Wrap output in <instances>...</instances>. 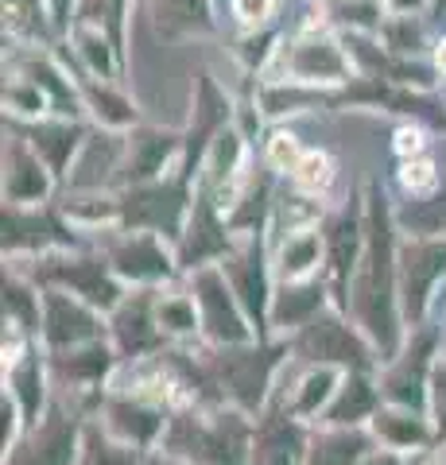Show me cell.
<instances>
[{"instance_id":"40","label":"cell","mask_w":446,"mask_h":465,"mask_svg":"<svg viewBox=\"0 0 446 465\" xmlns=\"http://www.w3.org/2000/svg\"><path fill=\"white\" fill-rule=\"evenodd\" d=\"M43 116H55L47 94L32 78L12 74L5 82V121H43Z\"/></svg>"},{"instance_id":"8","label":"cell","mask_w":446,"mask_h":465,"mask_svg":"<svg viewBox=\"0 0 446 465\" xmlns=\"http://www.w3.org/2000/svg\"><path fill=\"white\" fill-rule=\"evenodd\" d=\"M85 439V415L82 407L63 391H55L51 407L43 411L35 427L20 434V442L5 454V465H78Z\"/></svg>"},{"instance_id":"36","label":"cell","mask_w":446,"mask_h":465,"mask_svg":"<svg viewBox=\"0 0 446 465\" xmlns=\"http://www.w3.org/2000/svg\"><path fill=\"white\" fill-rule=\"evenodd\" d=\"M152 24L164 39H186V35H210L213 16L210 0H148Z\"/></svg>"},{"instance_id":"37","label":"cell","mask_w":446,"mask_h":465,"mask_svg":"<svg viewBox=\"0 0 446 465\" xmlns=\"http://www.w3.org/2000/svg\"><path fill=\"white\" fill-rule=\"evenodd\" d=\"M396 225L408 237H446V179L423 198H404V206H396Z\"/></svg>"},{"instance_id":"7","label":"cell","mask_w":446,"mask_h":465,"mask_svg":"<svg viewBox=\"0 0 446 465\" xmlns=\"http://www.w3.org/2000/svg\"><path fill=\"white\" fill-rule=\"evenodd\" d=\"M102 252L124 287H167L183 275L175 244L160 237V232L121 229V225L102 229Z\"/></svg>"},{"instance_id":"22","label":"cell","mask_w":446,"mask_h":465,"mask_svg":"<svg viewBox=\"0 0 446 465\" xmlns=\"http://www.w3.org/2000/svg\"><path fill=\"white\" fill-rule=\"evenodd\" d=\"M183 159V133L179 128H155V124H136L128 128L124 140V167H121V186H140L152 179H164L179 167Z\"/></svg>"},{"instance_id":"42","label":"cell","mask_w":446,"mask_h":465,"mask_svg":"<svg viewBox=\"0 0 446 465\" xmlns=\"http://www.w3.org/2000/svg\"><path fill=\"white\" fill-rule=\"evenodd\" d=\"M396 179H400V186H404V194H408V198H423V194H431V191H435V186L442 183V174H439V163H435V159L423 152V155L400 159Z\"/></svg>"},{"instance_id":"6","label":"cell","mask_w":446,"mask_h":465,"mask_svg":"<svg viewBox=\"0 0 446 465\" xmlns=\"http://www.w3.org/2000/svg\"><path fill=\"white\" fill-rule=\"evenodd\" d=\"M194 179L175 167L164 179L140 183V186H124L117 191V206H121V229H144V232H160L171 244H179L186 217L194 206Z\"/></svg>"},{"instance_id":"52","label":"cell","mask_w":446,"mask_h":465,"mask_svg":"<svg viewBox=\"0 0 446 465\" xmlns=\"http://www.w3.org/2000/svg\"><path fill=\"white\" fill-rule=\"evenodd\" d=\"M431 12H435V16H446V0H431Z\"/></svg>"},{"instance_id":"34","label":"cell","mask_w":446,"mask_h":465,"mask_svg":"<svg viewBox=\"0 0 446 465\" xmlns=\"http://www.w3.org/2000/svg\"><path fill=\"white\" fill-rule=\"evenodd\" d=\"M155 318H160V330L167 333V341H194L203 338V314H198V302L191 295V287H160L155 291Z\"/></svg>"},{"instance_id":"28","label":"cell","mask_w":446,"mask_h":465,"mask_svg":"<svg viewBox=\"0 0 446 465\" xmlns=\"http://www.w3.org/2000/svg\"><path fill=\"white\" fill-rule=\"evenodd\" d=\"M381 381L372 372H345L338 384V396L330 400L319 427H369L381 411Z\"/></svg>"},{"instance_id":"5","label":"cell","mask_w":446,"mask_h":465,"mask_svg":"<svg viewBox=\"0 0 446 465\" xmlns=\"http://www.w3.org/2000/svg\"><path fill=\"white\" fill-rule=\"evenodd\" d=\"M0 249H5V260H35L47 252L90 249V241L82 237V225L66 217L59 198L43 202V206H12V202H5V210H0Z\"/></svg>"},{"instance_id":"21","label":"cell","mask_w":446,"mask_h":465,"mask_svg":"<svg viewBox=\"0 0 446 465\" xmlns=\"http://www.w3.org/2000/svg\"><path fill=\"white\" fill-rule=\"evenodd\" d=\"M59 174L20 133L5 128V202L12 206H43L59 198Z\"/></svg>"},{"instance_id":"13","label":"cell","mask_w":446,"mask_h":465,"mask_svg":"<svg viewBox=\"0 0 446 465\" xmlns=\"http://www.w3.org/2000/svg\"><path fill=\"white\" fill-rule=\"evenodd\" d=\"M186 287L198 302V314H203V341L206 345H249L261 341L256 338V326L249 311L241 307L237 291L229 287L222 264L198 268L186 275Z\"/></svg>"},{"instance_id":"12","label":"cell","mask_w":446,"mask_h":465,"mask_svg":"<svg viewBox=\"0 0 446 465\" xmlns=\"http://www.w3.org/2000/svg\"><path fill=\"white\" fill-rule=\"evenodd\" d=\"M276 58H280V78L287 82L342 90V85H350L357 78L350 47H342L334 35L319 32V27H307V32L292 35L283 47H276Z\"/></svg>"},{"instance_id":"15","label":"cell","mask_w":446,"mask_h":465,"mask_svg":"<svg viewBox=\"0 0 446 465\" xmlns=\"http://www.w3.org/2000/svg\"><path fill=\"white\" fill-rule=\"evenodd\" d=\"M446 283V237H404L400 241V311L404 326H427L435 291Z\"/></svg>"},{"instance_id":"23","label":"cell","mask_w":446,"mask_h":465,"mask_svg":"<svg viewBox=\"0 0 446 465\" xmlns=\"http://www.w3.org/2000/svg\"><path fill=\"white\" fill-rule=\"evenodd\" d=\"M124 140L128 133L117 128H94L85 136L82 152L74 159V167L66 174V191L70 194H109L121 186V167H124Z\"/></svg>"},{"instance_id":"30","label":"cell","mask_w":446,"mask_h":465,"mask_svg":"<svg viewBox=\"0 0 446 465\" xmlns=\"http://www.w3.org/2000/svg\"><path fill=\"white\" fill-rule=\"evenodd\" d=\"M74 78H78L82 109L94 116L97 128H117V133H128V128L140 124L136 105L117 90V85H113V78H97V74H90V70H82V66H78Z\"/></svg>"},{"instance_id":"10","label":"cell","mask_w":446,"mask_h":465,"mask_svg":"<svg viewBox=\"0 0 446 465\" xmlns=\"http://www.w3.org/2000/svg\"><path fill=\"white\" fill-rule=\"evenodd\" d=\"M222 272L229 287L237 291L241 307L249 311L256 338H272V299H276V268L268 256V229H256L249 237H241V244L222 260Z\"/></svg>"},{"instance_id":"50","label":"cell","mask_w":446,"mask_h":465,"mask_svg":"<svg viewBox=\"0 0 446 465\" xmlns=\"http://www.w3.org/2000/svg\"><path fill=\"white\" fill-rule=\"evenodd\" d=\"M435 74H442V78H446V39H439V43H435Z\"/></svg>"},{"instance_id":"51","label":"cell","mask_w":446,"mask_h":465,"mask_svg":"<svg viewBox=\"0 0 446 465\" xmlns=\"http://www.w3.org/2000/svg\"><path fill=\"white\" fill-rule=\"evenodd\" d=\"M152 465H194V461H183V458H171V454H164V450H155Z\"/></svg>"},{"instance_id":"49","label":"cell","mask_w":446,"mask_h":465,"mask_svg":"<svg viewBox=\"0 0 446 465\" xmlns=\"http://www.w3.org/2000/svg\"><path fill=\"white\" fill-rule=\"evenodd\" d=\"M392 16H420V12L431 8V0H388Z\"/></svg>"},{"instance_id":"38","label":"cell","mask_w":446,"mask_h":465,"mask_svg":"<svg viewBox=\"0 0 446 465\" xmlns=\"http://www.w3.org/2000/svg\"><path fill=\"white\" fill-rule=\"evenodd\" d=\"M51 0H5V32L16 39H32V43H47L51 39Z\"/></svg>"},{"instance_id":"45","label":"cell","mask_w":446,"mask_h":465,"mask_svg":"<svg viewBox=\"0 0 446 465\" xmlns=\"http://www.w3.org/2000/svg\"><path fill=\"white\" fill-rule=\"evenodd\" d=\"M299 159H303V148H299V140L292 133H272V140H268V163H272V171H287V174H292Z\"/></svg>"},{"instance_id":"16","label":"cell","mask_w":446,"mask_h":465,"mask_svg":"<svg viewBox=\"0 0 446 465\" xmlns=\"http://www.w3.org/2000/svg\"><path fill=\"white\" fill-rule=\"evenodd\" d=\"M113 439H121L124 446H136V450H160L164 442V430H167V419L171 411L164 403H155L140 391H128V388H117L109 384L105 396L97 400L94 415Z\"/></svg>"},{"instance_id":"4","label":"cell","mask_w":446,"mask_h":465,"mask_svg":"<svg viewBox=\"0 0 446 465\" xmlns=\"http://www.w3.org/2000/svg\"><path fill=\"white\" fill-rule=\"evenodd\" d=\"M287 345H292V357L303 361V365H334L342 372H377L381 369L377 345L338 307L319 311L307 326L287 333Z\"/></svg>"},{"instance_id":"27","label":"cell","mask_w":446,"mask_h":465,"mask_svg":"<svg viewBox=\"0 0 446 465\" xmlns=\"http://www.w3.org/2000/svg\"><path fill=\"white\" fill-rule=\"evenodd\" d=\"M372 439L384 450H400V454H420V450H439L435 442V427L431 415L411 411V407H396V403H381V411L372 415Z\"/></svg>"},{"instance_id":"29","label":"cell","mask_w":446,"mask_h":465,"mask_svg":"<svg viewBox=\"0 0 446 465\" xmlns=\"http://www.w3.org/2000/svg\"><path fill=\"white\" fill-rule=\"evenodd\" d=\"M330 287L326 280H303V283H276V299H272V338H287L299 326H307L314 314L326 311Z\"/></svg>"},{"instance_id":"46","label":"cell","mask_w":446,"mask_h":465,"mask_svg":"<svg viewBox=\"0 0 446 465\" xmlns=\"http://www.w3.org/2000/svg\"><path fill=\"white\" fill-rule=\"evenodd\" d=\"M229 8H233L237 24L249 27V32H261V27L276 16V0H229Z\"/></svg>"},{"instance_id":"14","label":"cell","mask_w":446,"mask_h":465,"mask_svg":"<svg viewBox=\"0 0 446 465\" xmlns=\"http://www.w3.org/2000/svg\"><path fill=\"white\" fill-rule=\"evenodd\" d=\"M237 244H241V237H237V229L229 225V217L222 213L218 194H213L210 186L198 179L191 217H186V229H183L179 244H175L183 275H191L198 268H210V264H222V260L233 252Z\"/></svg>"},{"instance_id":"3","label":"cell","mask_w":446,"mask_h":465,"mask_svg":"<svg viewBox=\"0 0 446 465\" xmlns=\"http://www.w3.org/2000/svg\"><path fill=\"white\" fill-rule=\"evenodd\" d=\"M5 264L20 268L27 280H35L39 287L70 291V295L85 299L102 314H113L117 302L128 295V287L117 280V272L109 268L102 249H66V252H47L35 260H5Z\"/></svg>"},{"instance_id":"1","label":"cell","mask_w":446,"mask_h":465,"mask_svg":"<svg viewBox=\"0 0 446 465\" xmlns=\"http://www.w3.org/2000/svg\"><path fill=\"white\" fill-rule=\"evenodd\" d=\"M345 314L377 345L381 365L400 353V345L408 338L404 311H400V225L396 206L381 179L365 186V252L353 275Z\"/></svg>"},{"instance_id":"2","label":"cell","mask_w":446,"mask_h":465,"mask_svg":"<svg viewBox=\"0 0 446 465\" xmlns=\"http://www.w3.org/2000/svg\"><path fill=\"white\" fill-rule=\"evenodd\" d=\"M256 415L229 403H191L171 411L160 450L194 465H249Z\"/></svg>"},{"instance_id":"33","label":"cell","mask_w":446,"mask_h":465,"mask_svg":"<svg viewBox=\"0 0 446 465\" xmlns=\"http://www.w3.org/2000/svg\"><path fill=\"white\" fill-rule=\"evenodd\" d=\"M39 322H43V287L27 280L20 268L5 264V326L39 341Z\"/></svg>"},{"instance_id":"35","label":"cell","mask_w":446,"mask_h":465,"mask_svg":"<svg viewBox=\"0 0 446 465\" xmlns=\"http://www.w3.org/2000/svg\"><path fill=\"white\" fill-rule=\"evenodd\" d=\"M342 369L334 365H307L303 376L295 381L292 396H287L283 403L292 407V415H299L303 423H311V419H322V411L330 407V400L338 396V384H342Z\"/></svg>"},{"instance_id":"18","label":"cell","mask_w":446,"mask_h":465,"mask_svg":"<svg viewBox=\"0 0 446 465\" xmlns=\"http://www.w3.org/2000/svg\"><path fill=\"white\" fill-rule=\"evenodd\" d=\"M191 128L183 133V159H179V171L186 179H203V167H206V155L213 148V140H218L229 124H233V101L225 97V90L213 74H198L194 82V101H191Z\"/></svg>"},{"instance_id":"20","label":"cell","mask_w":446,"mask_h":465,"mask_svg":"<svg viewBox=\"0 0 446 465\" xmlns=\"http://www.w3.org/2000/svg\"><path fill=\"white\" fill-rule=\"evenodd\" d=\"M47 365H51V381L63 396H70L74 403L90 396L97 407V400H102L109 388V376L121 365V357H117V349H113V341L105 338V341L82 345V349H66V353H47Z\"/></svg>"},{"instance_id":"48","label":"cell","mask_w":446,"mask_h":465,"mask_svg":"<svg viewBox=\"0 0 446 465\" xmlns=\"http://www.w3.org/2000/svg\"><path fill=\"white\" fill-rule=\"evenodd\" d=\"M362 465H408V454H400V450H384V446H377V450H372V454H369Z\"/></svg>"},{"instance_id":"25","label":"cell","mask_w":446,"mask_h":465,"mask_svg":"<svg viewBox=\"0 0 446 465\" xmlns=\"http://www.w3.org/2000/svg\"><path fill=\"white\" fill-rule=\"evenodd\" d=\"M51 388H55V381H51V365H47V349L39 341H32L24 353L5 361V391L20 403L27 427H35L43 411L51 407V400H55Z\"/></svg>"},{"instance_id":"19","label":"cell","mask_w":446,"mask_h":465,"mask_svg":"<svg viewBox=\"0 0 446 465\" xmlns=\"http://www.w3.org/2000/svg\"><path fill=\"white\" fill-rule=\"evenodd\" d=\"M155 291L160 287H128V295L109 314V341L117 349L121 365L171 349L167 333L160 330V318H155Z\"/></svg>"},{"instance_id":"11","label":"cell","mask_w":446,"mask_h":465,"mask_svg":"<svg viewBox=\"0 0 446 465\" xmlns=\"http://www.w3.org/2000/svg\"><path fill=\"white\" fill-rule=\"evenodd\" d=\"M435 361H439V330L435 326H415L408 330L404 345L392 361L381 365V396L384 403L396 407H411L423 411L431 407V376H435Z\"/></svg>"},{"instance_id":"47","label":"cell","mask_w":446,"mask_h":465,"mask_svg":"<svg viewBox=\"0 0 446 465\" xmlns=\"http://www.w3.org/2000/svg\"><path fill=\"white\" fill-rule=\"evenodd\" d=\"M396 152L404 155V159H411V155H423L427 148H423V128H415V124H404L396 133Z\"/></svg>"},{"instance_id":"9","label":"cell","mask_w":446,"mask_h":465,"mask_svg":"<svg viewBox=\"0 0 446 465\" xmlns=\"http://www.w3.org/2000/svg\"><path fill=\"white\" fill-rule=\"evenodd\" d=\"M322 241H326V264L322 280L330 287V307L350 311V287L357 264L365 252V194H350L334 213L322 217Z\"/></svg>"},{"instance_id":"26","label":"cell","mask_w":446,"mask_h":465,"mask_svg":"<svg viewBox=\"0 0 446 465\" xmlns=\"http://www.w3.org/2000/svg\"><path fill=\"white\" fill-rule=\"evenodd\" d=\"M5 128L12 133H20L32 148L43 155V163H47L55 174H59V183H66L70 167H74V159L82 152L85 136H90V128L82 121H70V116H43V121H5Z\"/></svg>"},{"instance_id":"39","label":"cell","mask_w":446,"mask_h":465,"mask_svg":"<svg viewBox=\"0 0 446 465\" xmlns=\"http://www.w3.org/2000/svg\"><path fill=\"white\" fill-rule=\"evenodd\" d=\"M82 465H140V450L124 446L121 439L97 423V419H85V439H82Z\"/></svg>"},{"instance_id":"17","label":"cell","mask_w":446,"mask_h":465,"mask_svg":"<svg viewBox=\"0 0 446 465\" xmlns=\"http://www.w3.org/2000/svg\"><path fill=\"white\" fill-rule=\"evenodd\" d=\"M109 338V314L90 307L85 299L70 291L43 287V322H39V345L47 353H66Z\"/></svg>"},{"instance_id":"41","label":"cell","mask_w":446,"mask_h":465,"mask_svg":"<svg viewBox=\"0 0 446 465\" xmlns=\"http://www.w3.org/2000/svg\"><path fill=\"white\" fill-rule=\"evenodd\" d=\"M292 183H295V191H303V194H314V198L326 194L330 183H334V159L326 152H303V159H299L292 171Z\"/></svg>"},{"instance_id":"31","label":"cell","mask_w":446,"mask_h":465,"mask_svg":"<svg viewBox=\"0 0 446 465\" xmlns=\"http://www.w3.org/2000/svg\"><path fill=\"white\" fill-rule=\"evenodd\" d=\"M326 264V241L322 229H303L292 232L276 244L272 268H276V283H303V280H319Z\"/></svg>"},{"instance_id":"24","label":"cell","mask_w":446,"mask_h":465,"mask_svg":"<svg viewBox=\"0 0 446 465\" xmlns=\"http://www.w3.org/2000/svg\"><path fill=\"white\" fill-rule=\"evenodd\" d=\"M311 430L287 403H268L256 415L253 430V461L249 465H307Z\"/></svg>"},{"instance_id":"44","label":"cell","mask_w":446,"mask_h":465,"mask_svg":"<svg viewBox=\"0 0 446 465\" xmlns=\"http://www.w3.org/2000/svg\"><path fill=\"white\" fill-rule=\"evenodd\" d=\"M431 427H435V442L446 446V357L439 353L435 361V376H431Z\"/></svg>"},{"instance_id":"32","label":"cell","mask_w":446,"mask_h":465,"mask_svg":"<svg viewBox=\"0 0 446 465\" xmlns=\"http://www.w3.org/2000/svg\"><path fill=\"white\" fill-rule=\"evenodd\" d=\"M372 450L377 439L369 427H314L307 465H362Z\"/></svg>"},{"instance_id":"43","label":"cell","mask_w":446,"mask_h":465,"mask_svg":"<svg viewBox=\"0 0 446 465\" xmlns=\"http://www.w3.org/2000/svg\"><path fill=\"white\" fill-rule=\"evenodd\" d=\"M381 35H384V43H388V51H396V54H404V58H411L415 51L427 47L420 16H388V20L381 24Z\"/></svg>"}]
</instances>
